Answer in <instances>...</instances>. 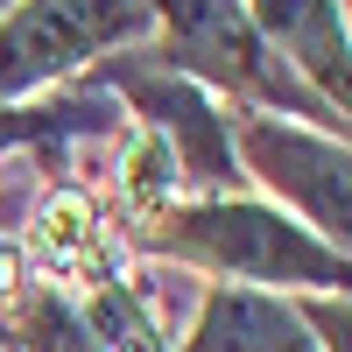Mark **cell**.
<instances>
[{"instance_id":"cell-3","label":"cell","mask_w":352,"mask_h":352,"mask_svg":"<svg viewBox=\"0 0 352 352\" xmlns=\"http://www.w3.org/2000/svg\"><path fill=\"white\" fill-rule=\"evenodd\" d=\"M148 0H14L0 14V106L85 71L92 56L148 36Z\"/></svg>"},{"instance_id":"cell-9","label":"cell","mask_w":352,"mask_h":352,"mask_svg":"<svg viewBox=\"0 0 352 352\" xmlns=\"http://www.w3.org/2000/svg\"><path fill=\"white\" fill-rule=\"evenodd\" d=\"M78 317H85V345H92V352H169L134 275L92 289V296H78Z\"/></svg>"},{"instance_id":"cell-7","label":"cell","mask_w":352,"mask_h":352,"mask_svg":"<svg viewBox=\"0 0 352 352\" xmlns=\"http://www.w3.org/2000/svg\"><path fill=\"white\" fill-rule=\"evenodd\" d=\"M28 254L50 268V289H64V296H92V289L120 282V240L106 232L99 204L85 190H50L36 204V226H28Z\"/></svg>"},{"instance_id":"cell-10","label":"cell","mask_w":352,"mask_h":352,"mask_svg":"<svg viewBox=\"0 0 352 352\" xmlns=\"http://www.w3.org/2000/svg\"><path fill=\"white\" fill-rule=\"evenodd\" d=\"M21 296H28V247L14 232H0V317H8Z\"/></svg>"},{"instance_id":"cell-8","label":"cell","mask_w":352,"mask_h":352,"mask_svg":"<svg viewBox=\"0 0 352 352\" xmlns=\"http://www.w3.org/2000/svg\"><path fill=\"white\" fill-rule=\"evenodd\" d=\"M184 352H317V338L296 317V303L268 296V289L219 282V289H204Z\"/></svg>"},{"instance_id":"cell-6","label":"cell","mask_w":352,"mask_h":352,"mask_svg":"<svg viewBox=\"0 0 352 352\" xmlns=\"http://www.w3.org/2000/svg\"><path fill=\"white\" fill-rule=\"evenodd\" d=\"M240 8H247V21H254V36L345 120V99H352L345 0H240Z\"/></svg>"},{"instance_id":"cell-5","label":"cell","mask_w":352,"mask_h":352,"mask_svg":"<svg viewBox=\"0 0 352 352\" xmlns=\"http://www.w3.org/2000/svg\"><path fill=\"white\" fill-rule=\"evenodd\" d=\"M99 92H120L134 113H141V127H148L169 162H176V184H204L197 197H240L247 190V176H240V155H232V120L197 92L190 78H176V71H148V64H127V56H113V64H99Z\"/></svg>"},{"instance_id":"cell-2","label":"cell","mask_w":352,"mask_h":352,"mask_svg":"<svg viewBox=\"0 0 352 352\" xmlns=\"http://www.w3.org/2000/svg\"><path fill=\"white\" fill-rule=\"evenodd\" d=\"M148 14L162 28V50H155L162 71L190 78L197 92L219 85V92L247 99V106H268V113H282V120L296 113V127H317V134L345 141V120L254 36V21H247L240 0H148Z\"/></svg>"},{"instance_id":"cell-11","label":"cell","mask_w":352,"mask_h":352,"mask_svg":"<svg viewBox=\"0 0 352 352\" xmlns=\"http://www.w3.org/2000/svg\"><path fill=\"white\" fill-rule=\"evenodd\" d=\"M8 8H14V0H0V14H8Z\"/></svg>"},{"instance_id":"cell-4","label":"cell","mask_w":352,"mask_h":352,"mask_svg":"<svg viewBox=\"0 0 352 352\" xmlns=\"http://www.w3.org/2000/svg\"><path fill=\"white\" fill-rule=\"evenodd\" d=\"M232 155H240L247 184L275 190L282 204H296L310 240L345 254V240H352V176L345 169L352 162H345L338 134H317V127H296V120H268V113H240L232 120Z\"/></svg>"},{"instance_id":"cell-1","label":"cell","mask_w":352,"mask_h":352,"mask_svg":"<svg viewBox=\"0 0 352 352\" xmlns=\"http://www.w3.org/2000/svg\"><path fill=\"white\" fill-rule=\"evenodd\" d=\"M141 240L169 261H184V268L232 282V289L282 296L296 282V289H317V296H345V254H331L289 212L254 204V197H169L141 226Z\"/></svg>"}]
</instances>
